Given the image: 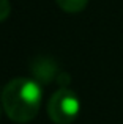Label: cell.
<instances>
[{
  "label": "cell",
  "mask_w": 123,
  "mask_h": 124,
  "mask_svg": "<svg viewBox=\"0 0 123 124\" xmlns=\"http://www.w3.org/2000/svg\"><path fill=\"white\" fill-rule=\"evenodd\" d=\"M43 88L40 82L28 77L9 80L2 91V108L11 121L25 124L40 112Z\"/></svg>",
  "instance_id": "6da1fadb"
},
{
  "label": "cell",
  "mask_w": 123,
  "mask_h": 124,
  "mask_svg": "<svg viewBox=\"0 0 123 124\" xmlns=\"http://www.w3.org/2000/svg\"><path fill=\"white\" fill-rule=\"evenodd\" d=\"M80 113V101L70 88H60L47 102V115L55 124H71Z\"/></svg>",
  "instance_id": "7a4b0ae2"
},
{
  "label": "cell",
  "mask_w": 123,
  "mask_h": 124,
  "mask_svg": "<svg viewBox=\"0 0 123 124\" xmlns=\"http://www.w3.org/2000/svg\"><path fill=\"white\" fill-rule=\"evenodd\" d=\"M32 71L36 76V82H44L49 83L52 79H55L59 76L57 72V63L52 58H46V57H40L32 63Z\"/></svg>",
  "instance_id": "3957f363"
},
{
  "label": "cell",
  "mask_w": 123,
  "mask_h": 124,
  "mask_svg": "<svg viewBox=\"0 0 123 124\" xmlns=\"http://www.w3.org/2000/svg\"><path fill=\"white\" fill-rule=\"evenodd\" d=\"M57 5L66 13H79L87 6L88 0H55Z\"/></svg>",
  "instance_id": "277c9868"
},
{
  "label": "cell",
  "mask_w": 123,
  "mask_h": 124,
  "mask_svg": "<svg viewBox=\"0 0 123 124\" xmlns=\"http://www.w3.org/2000/svg\"><path fill=\"white\" fill-rule=\"evenodd\" d=\"M11 13V5L9 0H0V22H3Z\"/></svg>",
  "instance_id": "5b68a950"
},
{
  "label": "cell",
  "mask_w": 123,
  "mask_h": 124,
  "mask_svg": "<svg viewBox=\"0 0 123 124\" xmlns=\"http://www.w3.org/2000/svg\"><path fill=\"white\" fill-rule=\"evenodd\" d=\"M0 115H2V102H0Z\"/></svg>",
  "instance_id": "8992f818"
}]
</instances>
